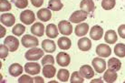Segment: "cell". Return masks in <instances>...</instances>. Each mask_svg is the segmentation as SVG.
I'll return each mask as SVG.
<instances>
[{
  "label": "cell",
  "instance_id": "1",
  "mask_svg": "<svg viewBox=\"0 0 125 83\" xmlns=\"http://www.w3.org/2000/svg\"><path fill=\"white\" fill-rule=\"evenodd\" d=\"M44 49H41L38 48H31V49H29L25 52V57L29 61H36L38 59H40L41 57H44Z\"/></svg>",
  "mask_w": 125,
  "mask_h": 83
},
{
  "label": "cell",
  "instance_id": "30",
  "mask_svg": "<svg viewBox=\"0 0 125 83\" xmlns=\"http://www.w3.org/2000/svg\"><path fill=\"white\" fill-rule=\"evenodd\" d=\"M25 31V26L22 25V24H16L12 29V32L13 34L16 37H20V36H22Z\"/></svg>",
  "mask_w": 125,
  "mask_h": 83
},
{
  "label": "cell",
  "instance_id": "28",
  "mask_svg": "<svg viewBox=\"0 0 125 83\" xmlns=\"http://www.w3.org/2000/svg\"><path fill=\"white\" fill-rule=\"evenodd\" d=\"M114 53L116 56L119 57H125V44L123 43H118L114 47Z\"/></svg>",
  "mask_w": 125,
  "mask_h": 83
},
{
  "label": "cell",
  "instance_id": "36",
  "mask_svg": "<svg viewBox=\"0 0 125 83\" xmlns=\"http://www.w3.org/2000/svg\"><path fill=\"white\" fill-rule=\"evenodd\" d=\"M8 48L6 45H0V57L1 58H6L8 55Z\"/></svg>",
  "mask_w": 125,
  "mask_h": 83
},
{
  "label": "cell",
  "instance_id": "19",
  "mask_svg": "<svg viewBox=\"0 0 125 83\" xmlns=\"http://www.w3.org/2000/svg\"><path fill=\"white\" fill-rule=\"evenodd\" d=\"M42 48L47 53H53L56 49V45L51 39H45L42 42Z\"/></svg>",
  "mask_w": 125,
  "mask_h": 83
},
{
  "label": "cell",
  "instance_id": "17",
  "mask_svg": "<svg viewBox=\"0 0 125 83\" xmlns=\"http://www.w3.org/2000/svg\"><path fill=\"white\" fill-rule=\"evenodd\" d=\"M80 7L87 13H93L95 9V5L93 0H82L80 4Z\"/></svg>",
  "mask_w": 125,
  "mask_h": 83
},
{
  "label": "cell",
  "instance_id": "5",
  "mask_svg": "<svg viewBox=\"0 0 125 83\" xmlns=\"http://www.w3.org/2000/svg\"><path fill=\"white\" fill-rule=\"evenodd\" d=\"M58 29L63 36H70L73 33V26L67 20H62L58 24Z\"/></svg>",
  "mask_w": 125,
  "mask_h": 83
},
{
  "label": "cell",
  "instance_id": "21",
  "mask_svg": "<svg viewBox=\"0 0 125 83\" xmlns=\"http://www.w3.org/2000/svg\"><path fill=\"white\" fill-rule=\"evenodd\" d=\"M9 74L13 77H18L23 73L24 68L18 63H13L8 69Z\"/></svg>",
  "mask_w": 125,
  "mask_h": 83
},
{
  "label": "cell",
  "instance_id": "16",
  "mask_svg": "<svg viewBox=\"0 0 125 83\" xmlns=\"http://www.w3.org/2000/svg\"><path fill=\"white\" fill-rule=\"evenodd\" d=\"M37 17L43 22H47L52 18V13L48 8H41L38 10Z\"/></svg>",
  "mask_w": 125,
  "mask_h": 83
},
{
  "label": "cell",
  "instance_id": "6",
  "mask_svg": "<svg viewBox=\"0 0 125 83\" xmlns=\"http://www.w3.org/2000/svg\"><path fill=\"white\" fill-rule=\"evenodd\" d=\"M4 44L8 48L9 51H11V52H15V51H16V49H17L19 47V40L16 38V37L8 36V37H6V38H5Z\"/></svg>",
  "mask_w": 125,
  "mask_h": 83
},
{
  "label": "cell",
  "instance_id": "23",
  "mask_svg": "<svg viewBox=\"0 0 125 83\" xmlns=\"http://www.w3.org/2000/svg\"><path fill=\"white\" fill-rule=\"evenodd\" d=\"M59 33V29L57 28V27L54 24H48L45 28V34L48 38H57Z\"/></svg>",
  "mask_w": 125,
  "mask_h": 83
},
{
  "label": "cell",
  "instance_id": "20",
  "mask_svg": "<svg viewBox=\"0 0 125 83\" xmlns=\"http://www.w3.org/2000/svg\"><path fill=\"white\" fill-rule=\"evenodd\" d=\"M55 73H56V69L52 64L45 65L43 68V75L46 79H52V78H53Z\"/></svg>",
  "mask_w": 125,
  "mask_h": 83
},
{
  "label": "cell",
  "instance_id": "11",
  "mask_svg": "<svg viewBox=\"0 0 125 83\" xmlns=\"http://www.w3.org/2000/svg\"><path fill=\"white\" fill-rule=\"evenodd\" d=\"M90 37L94 40H100L103 37V29L100 26H94L90 30Z\"/></svg>",
  "mask_w": 125,
  "mask_h": 83
},
{
  "label": "cell",
  "instance_id": "22",
  "mask_svg": "<svg viewBox=\"0 0 125 83\" xmlns=\"http://www.w3.org/2000/svg\"><path fill=\"white\" fill-rule=\"evenodd\" d=\"M78 48L82 51H89L92 48V42L88 38H82L78 41Z\"/></svg>",
  "mask_w": 125,
  "mask_h": 83
},
{
  "label": "cell",
  "instance_id": "41",
  "mask_svg": "<svg viewBox=\"0 0 125 83\" xmlns=\"http://www.w3.org/2000/svg\"><path fill=\"white\" fill-rule=\"evenodd\" d=\"M34 82H36V83H44V80H43V78H41V77H35L34 79Z\"/></svg>",
  "mask_w": 125,
  "mask_h": 83
},
{
  "label": "cell",
  "instance_id": "37",
  "mask_svg": "<svg viewBox=\"0 0 125 83\" xmlns=\"http://www.w3.org/2000/svg\"><path fill=\"white\" fill-rule=\"evenodd\" d=\"M18 82L19 83H32L34 82V79H32L31 77L28 75H23L19 78L18 80Z\"/></svg>",
  "mask_w": 125,
  "mask_h": 83
},
{
  "label": "cell",
  "instance_id": "9",
  "mask_svg": "<svg viewBox=\"0 0 125 83\" xmlns=\"http://www.w3.org/2000/svg\"><path fill=\"white\" fill-rule=\"evenodd\" d=\"M56 62L61 67H67L71 62V57L65 52H60L56 56Z\"/></svg>",
  "mask_w": 125,
  "mask_h": 83
},
{
  "label": "cell",
  "instance_id": "34",
  "mask_svg": "<svg viewBox=\"0 0 125 83\" xmlns=\"http://www.w3.org/2000/svg\"><path fill=\"white\" fill-rule=\"evenodd\" d=\"M14 3L20 9H24L28 6V0H14Z\"/></svg>",
  "mask_w": 125,
  "mask_h": 83
},
{
  "label": "cell",
  "instance_id": "2",
  "mask_svg": "<svg viewBox=\"0 0 125 83\" xmlns=\"http://www.w3.org/2000/svg\"><path fill=\"white\" fill-rule=\"evenodd\" d=\"M20 20L25 25H31L32 23L34 22L35 20V16L34 13L32 10L26 9L24 10L21 14H20Z\"/></svg>",
  "mask_w": 125,
  "mask_h": 83
},
{
  "label": "cell",
  "instance_id": "3",
  "mask_svg": "<svg viewBox=\"0 0 125 83\" xmlns=\"http://www.w3.org/2000/svg\"><path fill=\"white\" fill-rule=\"evenodd\" d=\"M22 45L25 48H36L38 46V38L31 35H25L22 37Z\"/></svg>",
  "mask_w": 125,
  "mask_h": 83
},
{
  "label": "cell",
  "instance_id": "29",
  "mask_svg": "<svg viewBox=\"0 0 125 83\" xmlns=\"http://www.w3.org/2000/svg\"><path fill=\"white\" fill-rule=\"evenodd\" d=\"M69 76H70L69 71L67 69H60L57 73V79L62 82H66L69 80Z\"/></svg>",
  "mask_w": 125,
  "mask_h": 83
},
{
  "label": "cell",
  "instance_id": "35",
  "mask_svg": "<svg viewBox=\"0 0 125 83\" xmlns=\"http://www.w3.org/2000/svg\"><path fill=\"white\" fill-rule=\"evenodd\" d=\"M53 63H54V58H53V57L51 56V55H47V56L44 57V58H42V65H43V66L49 65V64L53 65Z\"/></svg>",
  "mask_w": 125,
  "mask_h": 83
},
{
  "label": "cell",
  "instance_id": "38",
  "mask_svg": "<svg viewBox=\"0 0 125 83\" xmlns=\"http://www.w3.org/2000/svg\"><path fill=\"white\" fill-rule=\"evenodd\" d=\"M118 34L121 38L125 39V25H121L118 28Z\"/></svg>",
  "mask_w": 125,
  "mask_h": 83
},
{
  "label": "cell",
  "instance_id": "24",
  "mask_svg": "<svg viewBox=\"0 0 125 83\" xmlns=\"http://www.w3.org/2000/svg\"><path fill=\"white\" fill-rule=\"evenodd\" d=\"M104 40L108 44H115L117 40H118V37L117 34L114 30H108L106 31L105 35H104Z\"/></svg>",
  "mask_w": 125,
  "mask_h": 83
},
{
  "label": "cell",
  "instance_id": "27",
  "mask_svg": "<svg viewBox=\"0 0 125 83\" xmlns=\"http://www.w3.org/2000/svg\"><path fill=\"white\" fill-rule=\"evenodd\" d=\"M48 7L53 11H60L63 7V5L61 0H49Z\"/></svg>",
  "mask_w": 125,
  "mask_h": 83
},
{
  "label": "cell",
  "instance_id": "42",
  "mask_svg": "<svg viewBox=\"0 0 125 83\" xmlns=\"http://www.w3.org/2000/svg\"><path fill=\"white\" fill-rule=\"evenodd\" d=\"M99 81H101L100 79H98V80H93L92 82H99Z\"/></svg>",
  "mask_w": 125,
  "mask_h": 83
},
{
  "label": "cell",
  "instance_id": "40",
  "mask_svg": "<svg viewBox=\"0 0 125 83\" xmlns=\"http://www.w3.org/2000/svg\"><path fill=\"white\" fill-rule=\"evenodd\" d=\"M6 35V28L2 27V25L0 26V38H3Z\"/></svg>",
  "mask_w": 125,
  "mask_h": 83
},
{
  "label": "cell",
  "instance_id": "25",
  "mask_svg": "<svg viewBox=\"0 0 125 83\" xmlns=\"http://www.w3.org/2000/svg\"><path fill=\"white\" fill-rule=\"evenodd\" d=\"M57 44H58V47H59L62 50H67L71 48L72 46V41L71 39L66 37H61V38L58 39L57 41Z\"/></svg>",
  "mask_w": 125,
  "mask_h": 83
},
{
  "label": "cell",
  "instance_id": "32",
  "mask_svg": "<svg viewBox=\"0 0 125 83\" xmlns=\"http://www.w3.org/2000/svg\"><path fill=\"white\" fill-rule=\"evenodd\" d=\"M116 5V0H103L102 1V6L104 10H111Z\"/></svg>",
  "mask_w": 125,
  "mask_h": 83
},
{
  "label": "cell",
  "instance_id": "7",
  "mask_svg": "<svg viewBox=\"0 0 125 83\" xmlns=\"http://www.w3.org/2000/svg\"><path fill=\"white\" fill-rule=\"evenodd\" d=\"M92 65L94 66V70L96 73H103L106 69V62L103 58L101 57H95L92 61Z\"/></svg>",
  "mask_w": 125,
  "mask_h": 83
},
{
  "label": "cell",
  "instance_id": "12",
  "mask_svg": "<svg viewBox=\"0 0 125 83\" xmlns=\"http://www.w3.org/2000/svg\"><path fill=\"white\" fill-rule=\"evenodd\" d=\"M1 22L6 27H12L16 23V17L11 13H6L1 15Z\"/></svg>",
  "mask_w": 125,
  "mask_h": 83
},
{
  "label": "cell",
  "instance_id": "31",
  "mask_svg": "<svg viewBox=\"0 0 125 83\" xmlns=\"http://www.w3.org/2000/svg\"><path fill=\"white\" fill-rule=\"evenodd\" d=\"M84 81L83 80V77L82 76L79 71H74L71 76V80L70 82L71 83H83Z\"/></svg>",
  "mask_w": 125,
  "mask_h": 83
},
{
  "label": "cell",
  "instance_id": "33",
  "mask_svg": "<svg viewBox=\"0 0 125 83\" xmlns=\"http://www.w3.org/2000/svg\"><path fill=\"white\" fill-rule=\"evenodd\" d=\"M11 8H12L11 4L7 0H0V11L1 12L9 11Z\"/></svg>",
  "mask_w": 125,
  "mask_h": 83
},
{
  "label": "cell",
  "instance_id": "4",
  "mask_svg": "<svg viewBox=\"0 0 125 83\" xmlns=\"http://www.w3.org/2000/svg\"><path fill=\"white\" fill-rule=\"evenodd\" d=\"M88 16V13L83 11V10H77V11H74L73 13L71 16H70V22L72 23H81L83 21H84L85 19L87 18Z\"/></svg>",
  "mask_w": 125,
  "mask_h": 83
},
{
  "label": "cell",
  "instance_id": "14",
  "mask_svg": "<svg viewBox=\"0 0 125 83\" xmlns=\"http://www.w3.org/2000/svg\"><path fill=\"white\" fill-rule=\"evenodd\" d=\"M79 72H80V74H81L84 79H88V80L94 78V69H93V68H92L91 66H89V65H83V66H82V67L80 68Z\"/></svg>",
  "mask_w": 125,
  "mask_h": 83
},
{
  "label": "cell",
  "instance_id": "8",
  "mask_svg": "<svg viewBox=\"0 0 125 83\" xmlns=\"http://www.w3.org/2000/svg\"><path fill=\"white\" fill-rule=\"evenodd\" d=\"M96 53L99 57H109L112 54V48L107 44H99L96 47Z\"/></svg>",
  "mask_w": 125,
  "mask_h": 83
},
{
  "label": "cell",
  "instance_id": "39",
  "mask_svg": "<svg viewBox=\"0 0 125 83\" xmlns=\"http://www.w3.org/2000/svg\"><path fill=\"white\" fill-rule=\"evenodd\" d=\"M31 4L34 7H41L44 4V0H31Z\"/></svg>",
  "mask_w": 125,
  "mask_h": 83
},
{
  "label": "cell",
  "instance_id": "26",
  "mask_svg": "<svg viewBox=\"0 0 125 83\" xmlns=\"http://www.w3.org/2000/svg\"><path fill=\"white\" fill-rule=\"evenodd\" d=\"M108 67H109V69H112L113 70L118 71L122 68V62H121L120 59L116 58V57H112L108 61Z\"/></svg>",
  "mask_w": 125,
  "mask_h": 83
},
{
  "label": "cell",
  "instance_id": "13",
  "mask_svg": "<svg viewBox=\"0 0 125 83\" xmlns=\"http://www.w3.org/2000/svg\"><path fill=\"white\" fill-rule=\"evenodd\" d=\"M31 33L36 37H43L44 34V26L43 23L36 22L31 27Z\"/></svg>",
  "mask_w": 125,
  "mask_h": 83
},
{
  "label": "cell",
  "instance_id": "10",
  "mask_svg": "<svg viewBox=\"0 0 125 83\" xmlns=\"http://www.w3.org/2000/svg\"><path fill=\"white\" fill-rule=\"evenodd\" d=\"M40 65L36 62H28L25 65V73L29 74V75H36V74L40 73Z\"/></svg>",
  "mask_w": 125,
  "mask_h": 83
},
{
  "label": "cell",
  "instance_id": "15",
  "mask_svg": "<svg viewBox=\"0 0 125 83\" xmlns=\"http://www.w3.org/2000/svg\"><path fill=\"white\" fill-rule=\"evenodd\" d=\"M118 78V74L116 72V70H113L112 69H107L104 74H103V80L108 83H113L117 80Z\"/></svg>",
  "mask_w": 125,
  "mask_h": 83
},
{
  "label": "cell",
  "instance_id": "18",
  "mask_svg": "<svg viewBox=\"0 0 125 83\" xmlns=\"http://www.w3.org/2000/svg\"><path fill=\"white\" fill-rule=\"evenodd\" d=\"M89 32V25L87 23H81L76 26L74 28V33L77 37H84Z\"/></svg>",
  "mask_w": 125,
  "mask_h": 83
}]
</instances>
